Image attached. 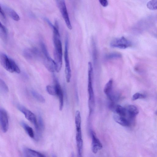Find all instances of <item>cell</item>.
<instances>
[{
	"instance_id": "1",
	"label": "cell",
	"mask_w": 157,
	"mask_h": 157,
	"mask_svg": "<svg viewBox=\"0 0 157 157\" xmlns=\"http://www.w3.org/2000/svg\"><path fill=\"white\" fill-rule=\"evenodd\" d=\"M53 40L54 46V61L56 64V71L59 72L61 69L62 64V45L59 30H53Z\"/></svg>"
},
{
	"instance_id": "2",
	"label": "cell",
	"mask_w": 157,
	"mask_h": 157,
	"mask_svg": "<svg viewBox=\"0 0 157 157\" xmlns=\"http://www.w3.org/2000/svg\"><path fill=\"white\" fill-rule=\"evenodd\" d=\"M93 68L92 63L89 62L88 64V91L89 95L88 105L89 115L92 113L94 106L95 100L92 85Z\"/></svg>"
},
{
	"instance_id": "3",
	"label": "cell",
	"mask_w": 157,
	"mask_h": 157,
	"mask_svg": "<svg viewBox=\"0 0 157 157\" xmlns=\"http://www.w3.org/2000/svg\"><path fill=\"white\" fill-rule=\"evenodd\" d=\"M0 61L3 67L9 72L20 73V70L15 62L3 52H0Z\"/></svg>"
},
{
	"instance_id": "4",
	"label": "cell",
	"mask_w": 157,
	"mask_h": 157,
	"mask_svg": "<svg viewBox=\"0 0 157 157\" xmlns=\"http://www.w3.org/2000/svg\"><path fill=\"white\" fill-rule=\"evenodd\" d=\"M40 45L43 55V64L49 72L53 73L56 71V64L55 61L50 56L44 43L41 41Z\"/></svg>"
},
{
	"instance_id": "5",
	"label": "cell",
	"mask_w": 157,
	"mask_h": 157,
	"mask_svg": "<svg viewBox=\"0 0 157 157\" xmlns=\"http://www.w3.org/2000/svg\"><path fill=\"white\" fill-rule=\"evenodd\" d=\"M18 109L25 115L26 118L34 125L37 136H40L41 132L38 126L37 121L35 115L31 111L21 105L17 106Z\"/></svg>"
},
{
	"instance_id": "6",
	"label": "cell",
	"mask_w": 157,
	"mask_h": 157,
	"mask_svg": "<svg viewBox=\"0 0 157 157\" xmlns=\"http://www.w3.org/2000/svg\"><path fill=\"white\" fill-rule=\"evenodd\" d=\"M68 36L67 35L65 40L64 58L65 62V74L66 80L67 82H70L71 77V72L68 55Z\"/></svg>"
},
{
	"instance_id": "7",
	"label": "cell",
	"mask_w": 157,
	"mask_h": 157,
	"mask_svg": "<svg viewBox=\"0 0 157 157\" xmlns=\"http://www.w3.org/2000/svg\"><path fill=\"white\" fill-rule=\"evenodd\" d=\"M57 5L65 21L66 25L69 29L72 28L65 1L63 0L56 1Z\"/></svg>"
},
{
	"instance_id": "8",
	"label": "cell",
	"mask_w": 157,
	"mask_h": 157,
	"mask_svg": "<svg viewBox=\"0 0 157 157\" xmlns=\"http://www.w3.org/2000/svg\"><path fill=\"white\" fill-rule=\"evenodd\" d=\"M110 46L113 48L124 49L132 46L131 42L124 36L115 38L110 43Z\"/></svg>"
},
{
	"instance_id": "9",
	"label": "cell",
	"mask_w": 157,
	"mask_h": 157,
	"mask_svg": "<svg viewBox=\"0 0 157 157\" xmlns=\"http://www.w3.org/2000/svg\"><path fill=\"white\" fill-rule=\"evenodd\" d=\"M53 79L55 83L56 95L58 97L59 101V109L61 111L63 106V94L61 86L56 76L54 75Z\"/></svg>"
},
{
	"instance_id": "10",
	"label": "cell",
	"mask_w": 157,
	"mask_h": 157,
	"mask_svg": "<svg viewBox=\"0 0 157 157\" xmlns=\"http://www.w3.org/2000/svg\"><path fill=\"white\" fill-rule=\"evenodd\" d=\"M0 124L2 132H6L9 128L8 118L6 111L2 108H0Z\"/></svg>"
},
{
	"instance_id": "11",
	"label": "cell",
	"mask_w": 157,
	"mask_h": 157,
	"mask_svg": "<svg viewBox=\"0 0 157 157\" xmlns=\"http://www.w3.org/2000/svg\"><path fill=\"white\" fill-rule=\"evenodd\" d=\"M127 112V118L130 122L131 125L135 123V118L139 113V110L134 105H129L125 108Z\"/></svg>"
},
{
	"instance_id": "12",
	"label": "cell",
	"mask_w": 157,
	"mask_h": 157,
	"mask_svg": "<svg viewBox=\"0 0 157 157\" xmlns=\"http://www.w3.org/2000/svg\"><path fill=\"white\" fill-rule=\"evenodd\" d=\"M23 55L26 59H32L39 57L40 56V52L37 48L33 47L24 49Z\"/></svg>"
},
{
	"instance_id": "13",
	"label": "cell",
	"mask_w": 157,
	"mask_h": 157,
	"mask_svg": "<svg viewBox=\"0 0 157 157\" xmlns=\"http://www.w3.org/2000/svg\"><path fill=\"white\" fill-rule=\"evenodd\" d=\"M90 133L92 139V150L93 153L96 154L102 149V145L93 131L90 130Z\"/></svg>"
},
{
	"instance_id": "14",
	"label": "cell",
	"mask_w": 157,
	"mask_h": 157,
	"mask_svg": "<svg viewBox=\"0 0 157 157\" xmlns=\"http://www.w3.org/2000/svg\"><path fill=\"white\" fill-rule=\"evenodd\" d=\"M113 81L110 79L105 84L104 89V92L111 101L115 98L116 94L112 91Z\"/></svg>"
},
{
	"instance_id": "15",
	"label": "cell",
	"mask_w": 157,
	"mask_h": 157,
	"mask_svg": "<svg viewBox=\"0 0 157 157\" xmlns=\"http://www.w3.org/2000/svg\"><path fill=\"white\" fill-rule=\"evenodd\" d=\"M109 107L116 114L123 117H126L127 112L125 108L120 105H115L113 103H111L110 104Z\"/></svg>"
},
{
	"instance_id": "16",
	"label": "cell",
	"mask_w": 157,
	"mask_h": 157,
	"mask_svg": "<svg viewBox=\"0 0 157 157\" xmlns=\"http://www.w3.org/2000/svg\"><path fill=\"white\" fill-rule=\"evenodd\" d=\"M113 118L116 122L122 126L129 127L131 125L130 122L126 117L115 114L113 115Z\"/></svg>"
},
{
	"instance_id": "17",
	"label": "cell",
	"mask_w": 157,
	"mask_h": 157,
	"mask_svg": "<svg viewBox=\"0 0 157 157\" xmlns=\"http://www.w3.org/2000/svg\"><path fill=\"white\" fill-rule=\"evenodd\" d=\"M3 8L6 13L13 20L16 21L20 20V17L13 10L6 5H4Z\"/></svg>"
},
{
	"instance_id": "18",
	"label": "cell",
	"mask_w": 157,
	"mask_h": 157,
	"mask_svg": "<svg viewBox=\"0 0 157 157\" xmlns=\"http://www.w3.org/2000/svg\"><path fill=\"white\" fill-rule=\"evenodd\" d=\"M21 124L28 135L31 138L35 139V134L32 128L24 122Z\"/></svg>"
},
{
	"instance_id": "19",
	"label": "cell",
	"mask_w": 157,
	"mask_h": 157,
	"mask_svg": "<svg viewBox=\"0 0 157 157\" xmlns=\"http://www.w3.org/2000/svg\"><path fill=\"white\" fill-rule=\"evenodd\" d=\"M31 93L33 96L38 101L40 102L44 103L45 99L43 96L34 90H31Z\"/></svg>"
},
{
	"instance_id": "20",
	"label": "cell",
	"mask_w": 157,
	"mask_h": 157,
	"mask_svg": "<svg viewBox=\"0 0 157 157\" xmlns=\"http://www.w3.org/2000/svg\"><path fill=\"white\" fill-rule=\"evenodd\" d=\"M28 152L31 155L35 157H46L44 154L37 151H36L30 148H25Z\"/></svg>"
},
{
	"instance_id": "21",
	"label": "cell",
	"mask_w": 157,
	"mask_h": 157,
	"mask_svg": "<svg viewBox=\"0 0 157 157\" xmlns=\"http://www.w3.org/2000/svg\"><path fill=\"white\" fill-rule=\"evenodd\" d=\"M122 57L121 54L117 52H112L107 54L105 58L107 59H112L115 58H120Z\"/></svg>"
},
{
	"instance_id": "22",
	"label": "cell",
	"mask_w": 157,
	"mask_h": 157,
	"mask_svg": "<svg viewBox=\"0 0 157 157\" xmlns=\"http://www.w3.org/2000/svg\"><path fill=\"white\" fill-rule=\"evenodd\" d=\"M147 7L151 10H156L157 8V0H151L147 2Z\"/></svg>"
},
{
	"instance_id": "23",
	"label": "cell",
	"mask_w": 157,
	"mask_h": 157,
	"mask_svg": "<svg viewBox=\"0 0 157 157\" xmlns=\"http://www.w3.org/2000/svg\"><path fill=\"white\" fill-rule=\"evenodd\" d=\"M92 55L94 61V63H96L97 60V52L95 44V43L94 40H92Z\"/></svg>"
},
{
	"instance_id": "24",
	"label": "cell",
	"mask_w": 157,
	"mask_h": 157,
	"mask_svg": "<svg viewBox=\"0 0 157 157\" xmlns=\"http://www.w3.org/2000/svg\"><path fill=\"white\" fill-rule=\"evenodd\" d=\"M46 89L47 91L49 94L53 96L56 95V90L54 86L47 85Z\"/></svg>"
},
{
	"instance_id": "25",
	"label": "cell",
	"mask_w": 157,
	"mask_h": 157,
	"mask_svg": "<svg viewBox=\"0 0 157 157\" xmlns=\"http://www.w3.org/2000/svg\"><path fill=\"white\" fill-rule=\"evenodd\" d=\"M39 129L41 132L44 129V124L43 119L40 115H39L38 117V121H37Z\"/></svg>"
},
{
	"instance_id": "26",
	"label": "cell",
	"mask_w": 157,
	"mask_h": 157,
	"mask_svg": "<svg viewBox=\"0 0 157 157\" xmlns=\"http://www.w3.org/2000/svg\"><path fill=\"white\" fill-rule=\"evenodd\" d=\"M0 31L1 32V33L4 36V38L6 39L7 38V32L6 29L5 27L3 25L2 23L0 22Z\"/></svg>"
},
{
	"instance_id": "27",
	"label": "cell",
	"mask_w": 157,
	"mask_h": 157,
	"mask_svg": "<svg viewBox=\"0 0 157 157\" xmlns=\"http://www.w3.org/2000/svg\"><path fill=\"white\" fill-rule=\"evenodd\" d=\"M145 97V95L142 94L136 93L133 95L132 99V100L135 101L139 99L144 98Z\"/></svg>"
},
{
	"instance_id": "28",
	"label": "cell",
	"mask_w": 157,
	"mask_h": 157,
	"mask_svg": "<svg viewBox=\"0 0 157 157\" xmlns=\"http://www.w3.org/2000/svg\"><path fill=\"white\" fill-rule=\"evenodd\" d=\"M0 87L4 91H9L8 87L4 81L0 78Z\"/></svg>"
},
{
	"instance_id": "29",
	"label": "cell",
	"mask_w": 157,
	"mask_h": 157,
	"mask_svg": "<svg viewBox=\"0 0 157 157\" xmlns=\"http://www.w3.org/2000/svg\"><path fill=\"white\" fill-rule=\"evenodd\" d=\"M23 155L24 157H34L28 152L25 148L23 149Z\"/></svg>"
},
{
	"instance_id": "30",
	"label": "cell",
	"mask_w": 157,
	"mask_h": 157,
	"mask_svg": "<svg viewBox=\"0 0 157 157\" xmlns=\"http://www.w3.org/2000/svg\"><path fill=\"white\" fill-rule=\"evenodd\" d=\"M99 2L101 5L104 7L107 6L108 4V1L107 0H99Z\"/></svg>"
},
{
	"instance_id": "31",
	"label": "cell",
	"mask_w": 157,
	"mask_h": 157,
	"mask_svg": "<svg viewBox=\"0 0 157 157\" xmlns=\"http://www.w3.org/2000/svg\"><path fill=\"white\" fill-rule=\"evenodd\" d=\"M0 15L1 17L4 19L6 18V16L4 12L2 9V7L0 4Z\"/></svg>"
},
{
	"instance_id": "32",
	"label": "cell",
	"mask_w": 157,
	"mask_h": 157,
	"mask_svg": "<svg viewBox=\"0 0 157 157\" xmlns=\"http://www.w3.org/2000/svg\"><path fill=\"white\" fill-rule=\"evenodd\" d=\"M71 157H75L74 154L73 152H72Z\"/></svg>"
},
{
	"instance_id": "33",
	"label": "cell",
	"mask_w": 157,
	"mask_h": 157,
	"mask_svg": "<svg viewBox=\"0 0 157 157\" xmlns=\"http://www.w3.org/2000/svg\"><path fill=\"white\" fill-rule=\"evenodd\" d=\"M52 157H57L56 156L55 154H52Z\"/></svg>"
}]
</instances>
